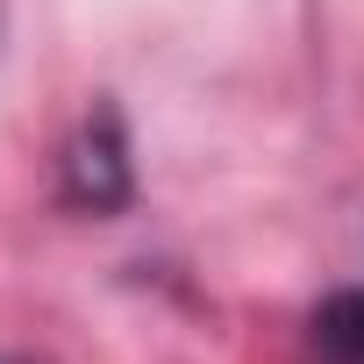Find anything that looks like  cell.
Returning a JSON list of instances; mask_svg holds the SVG:
<instances>
[{
	"instance_id": "cell-1",
	"label": "cell",
	"mask_w": 364,
	"mask_h": 364,
	"mask_svg": "<svg viewBox=\"0 0 364 364\" xmlns=\"http://www.w3.org/2000/svg\"><path fill=\"white\" fill-rule=\"evenodd\" d=\"M321 364H364V357H357V350H328V343H321Z\"/></svg>"
}]
</instances>
